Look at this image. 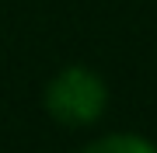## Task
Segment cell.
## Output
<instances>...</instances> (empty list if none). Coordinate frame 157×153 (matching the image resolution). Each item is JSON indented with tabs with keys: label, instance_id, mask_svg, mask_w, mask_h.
<instances>
[{
	"label": "cell",
	"instance_id": "1",
	"mask_svg": "<svg viewBox=\"0 0 157 153\" xmlns=\"http://www.w3.org/2000/svg\"><path fill=\"white\" fill-rule=\"evenodd\" d=\"M108 104L105 80L84 66H67L45 87V108L59 125H91Z\"/></svg>",
	"mask_w": 157,
	"mask_h": 153
},
{
	"label": "cell",
	"instance_id": "2",
	"mask_svg": "<svg viewBox=\"0 0 157 153\" xmlns=\"http://www.w3.org/2000/svg\"><path fill=\"white\" fill-rule=\"evenodd\" d=\"M84 153H157V146L143 136H133V132H115V136L91 143Z\"/></svg>",
	"mask_w": 157,
	"mask_h": 153
}]
</instances>
